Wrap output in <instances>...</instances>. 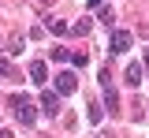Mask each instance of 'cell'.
<instances>
[{"label": "cell", "instance_id": "1", "mask_svg": "<svg viewBox=\"0 0 149 138\" xmlns=\"http://www.w3.org/2000/svg\"><path fill=\"white\" fill-rule=\"evenodd\" d=\"M8 108L15 112V119L22 127H34L37 123V108H34V101L26 97V93H11V97H8Z\"/></svg>", "mask_w": 149, "mask_h": 138}, {"label": "cell", "instance_id": "2", "mask_svg": "<svg viewBox=\"0 0 149 138\" xmlns=\"http://www.w3.org/2000/svg\"><path fill=\"white\" fill-rule=\"evenodd\" d=\"M97 79H101V86H104V105H108V112H119V93H116V86H112L108 67H101V71H97Z\"/></svg>", "mask_w": 149, "mask_h": 138}, {"label": "cell", "instance_id": "3", "mask_svg": "<svg viewBox=\"0 0 149 138\" xmlns=\"http://www.w3.org/2000/svg\"><path fill=\"white\" fill-rule=\"evenodd\" d=\"M52 90H60V97H71L74 90H78V79H74L71 71H60V75L52 79Z\"/></svg>", "mask_w": 149, "mask_h": 138}, {"label": "cell", "instance_id": "4", "mask_svg": "<svg viewBox=\"0 0 149 138\" xmlns=\"http://www.w3.org/2000/svg\"><path fill=\"white\" fill-rule=\"evenodd\" d=\"M130 45H134V34H130V30H112V52H116V56L127 52Z\"/></svg>", "mask_w": 149, "mask_h": 138}, {"label": "cell", "instance_id": "5", "mask_svg": "<svg viewBox=\"0 0 149 138\" xmlns=\"http://www.w3.org/2000/svg\"><path fill=\"white\" fill-rule=\"evenodd\" d=\"M41 112L60 116V90H45V93H41Z\"/></svg>", "mask_w": 149, "mask_h": 138}, {"label": "cell", "instance_id": "6", "mask_svg": "<svg viewBox=\"0 0 149 138\" xmlns=\"http://www.w3.org/2000/svg\"><path fill=\"white\" fill-rule=\"evenodd\" d=\"M142 75H146V67H138V63H130L127 71H123V79H127L130 90H138V86H142Z\"/></svg>", "mask_w": 149, "mask_h": 138}, {"label": "cell", "instance_id": "7", "mask_svg": "<svg viewBox=\"0 0 149 138\" xmlns=\"http://www.w3.org/2000/svg\"><path fill=\"white\" fill-rule=\"evenodd\" d=\"M45 26H49V34H56V38H63V34H71V26H67L63 19H56V15H52L49 22H45Z\"/></svg>", "mask_w": 149, "mask_h": 138}, {"label": "cell", "instance_id": "8", "mask_svg": "<svg viewBox=\"0 0 149 138\" xmlns=\"http://www.w3.org/2000/svg\"><path fill=\"white\" fill-rule=\"evenodd\" d=\"M90 30H93V19H90V15H86V19H78V22L71 26V34H74V38H86Z\"/></svg>", "mask_w": 149, "mask_h": 138}, {"label": "cell", "instance_id": "9", "mask_svg": "<svg viewBox=\"0 0 149 138\" xmlns=\"http://www.w3.org/2000/svg\"><path fill=\"white\" fill-rule=\"evenodd\" d=\"M30 79H34V82H45V79H49V67H45L41 60H34V63H30Z\"/></svg>", "mask_w": 149, "mask_h": 138}, {"label": "cell", "instance_id": "10", "mask_svg": "<svg viewBox=\"0 0 149 138\" xmlns=\"http://www.w3.org/2000/svg\"><path fill=\"white\" fill-rule=\"evenodd\" d=\"M22 49H26V38H22V34L8 38V52H11V56H22Z\"/></svg>", "mask_w": 149, "mask_h": 138}, {"label": "cell", "instance_id": "11", "mask_svg": "<svg viewBox=\"0 0 149 138\" xmlns=\"http://www.w3.org/2000/svg\"><path fill=\"white\" fill-rule=\"evenodd\" d=\"M49 60H52V63H67V60H71V52H67L63 45H56L52 52H49Z\"/></svg>", "mask_w": 149, "mask_h": 138}, {"label": "cell", "instance_id": "12", "mask_svg": "<svg viewBox=\"0 0 149 138\" xmlns=\"http://www.w3.org/2000/svg\"><path fill=\"white\" fill-rule=\"evenodd\" d=\"M86 116H90V123H101L104 112H101V105H97V101H90V105H86Z\"/></svg>", "mask_w": 149, "mask_h": 138}, {"label": "cell", "instance_id": "13", "mask_svg": "<svg viewBox=\"0 0 149 138\" xmlns=\"http://www.w3.org/2000/svg\"><path fill=\"white\" fill-rule=\"evenodd\" d=\"M0 79H19V71L8 63V60H0Z\"/></svg>", "mask_w": 149, "mask_h": 138}, {"label": "cell", "instance_id": "14", "mask_svg": "<svg viewBox=\"0 0 149 138\" xmlns=\"http://www.w3.org/2000/svg\"><path fill=\"white\" fill-rule=\"evenodd\" d=\"M71 63H74V67H86L90 56H86V52H71Z\"/></svg>", "mask_w": 149, "mask_h": 138}, {"label": "cell", "instance_id": "15", "mask_svg": "<svg viewBox=\"0 0 149 138\" xmlns=\"http://www.w3.org/2000/svg\"><path fill=\"white\" fill-rule=\"evenodd\" d=\"M142 67H146V75H149V49L142 52Z\"/></svg>", "mask_w": 149, "mask_h": 138}, {"label": "cell", "instance_id": "16", "mask_svg": "<svg viewBox=\"0 0 149 138\" xmlns=\"http://www.w3.org/2000/svg\"><path fill=\"white\" fill-rule=\"evenodd\" d=\"M101 4H104V0H90V11H93V8H101Z\"/></svg>", "mask_w": 149, "mask_h": 138}]
</instances>
